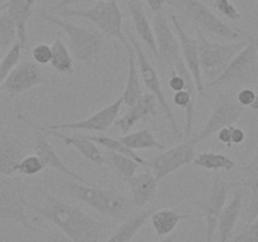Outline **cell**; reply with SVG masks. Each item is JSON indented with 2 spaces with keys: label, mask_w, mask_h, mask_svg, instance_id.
I'll return each mask as SVG.
<instances>
[{
  "label": "cell",
  "mask_w": 258,
  "mask_h": 242,
  "mask_svg": "<svg viewBox=\"0 0 258 242\" xmlns=\"http://www.w3.org/2000/svg\"><path fill=\"white\" fill-rule=\"evenodd\" d=\"M37 191L43 198V204L28 203V208L42 216L60 229L71 242H100L103 233V223L88 216L78 207L60 201L37 184Z\"/></svg>",
  "instance_id": "1"
},
{
  "label": "cell",
  "mask_w": 258,
  "mask_h": 242,
  "mask_svg": "<svg viewBox=\"0 0 258 242\" xmlns=\"http://www.w3.org/2000/svg\"><path fill=\"white\" fill-rule=\"evenodd\" d=\"M60 182V188L67 196L87 204L103 216L126 221L135 214L131 199L113 187L98 188L95 184H83L70 178Z\"/></svg>",
  "instance_id": "2"
},
{
  "label": "cell",
  "mask_w": 258,
  "mask_h": 242,
  "mask_svg": "<svg viewBox=\"0 0 258 242\" xmlns=\"http://www.w3.org/2000/svg\"><path fill=\"white\" fill-rule=\"evenodd\" d=\"M58 17L82 18V19L88 20V22L93 23L106 37L121 43L126 48V50L131 48V44L128 43L122 29L123 14L118 7L117 0H112V2L98 0L96 4H93L91 8H87V9L64 8V9L59 10Z\"/></svg>",
  "instance_id": "3"
},
{
  "label": "cell",
  "mask_w": 258,
  "mask_h": 242,
  "mask_svg": "<svg viewBox=\"0 0 258 242\" xmlns=\"http://www.w3.org/2000/svg\"><path fill=\"white\" fill-rule=\"evenodd\" d=\"M39 18L55 25L67 34L70 40V52L77 60L91 62L100 55L103 47V35L101 32L92 28L81 27L68 19H63L43 10L39 13Z\"/></svg>",
  "instance_id": "4"
},
{
  "label": "cell",
  "mask_w": 258,
  "mask_h": 242,
  "mask_svg": "<svg viewBox=\"0 0 258 242\" xmlns=\"http://www.w3.org/2000/svg\"><path fill=\"white\" fill-rule=\"evenodd\" d=\"M197 30V39H198V57L199 67L202 75L206 76L209 82L216 80L222 75L227 66L229 65L234 55L243 49L248 43L246 34L244 39L238 42L219 43L208 39L203 32L198 28Z\"/></svg>",
  "instance_id": "5"
},
{
  "label": "cell",
  "mask_w": 258,
  "mask_h": 242,
  "mask_svg": "<svg viewBox=\"0 0 258 242\" xmlns=\"http://www.w3.org/2000/svg\"><path fill=\"white\" fill-rule=\"evenodd\" d=\"M166 3L178 9L203 33H209L229 42H238L244 37L238 29H233L222 22L202 0H168Z\"/></svg>",
  "instance_id": "6"
},
{
  "label": "cell",
  "mask_w": 258,
  "mask_h": 242,
  "mask_svg": "<svg viewBox=\"0 0 258 242\" xmlns=\"http://www.w3.org/2000/svg\"><path fill=\"white\" fill-rule=\"evenodd\" d=\"M27 184L19 178L0 175V221H14L35 232L27 216Z\"/></svg>",
  "instance_id": "7"
},
{
  "label": "cell",
  "mask_w": 258,
  "mask_h": 242,
  "mask_svg": "<svg viewBox=\"0 0 258 242\" xmlns=\"http://www.w3.org/2000/svg\"><path fill=\"white\" fill-rule=\"evenodd\" d=\"M248 43L229 62L219 77L208 82L209 87L221 85L246 86L258 83V49L254 38L246 35Z\"/></svg>",
  "instance_id": "8"
},
{
  "label": "cell",
  "mask_w": 258,
  "mask_h": 242,
  "mask_svg": "<svg viewBox=\"0 0 258 242\" xmlns=\"http://www.w3.org/2000/svg\"><path fill=\"white\" fill-rule=\"evenodd\" d=\"M127 38L128 43L131 44L133 47L134 53H135V57H136V63H138V68H139V72H140V78L143 80L144 85L146 86L150 93H153L154 96L156 97L159 103V107L163 110V112L165 113L166 118L169 121V125L170 128L173 129V133L176 138H180L181 133H180V129H179L178 123L175 121V117H174V112L171 110L170 105H169V101L166 100V96L164 93L163 90V86H161V81L160 77H159L158 72H156L155 67L151 65V62L149 60L148 55H146L145 50H144L143 45L141 43L139 42L138 38L133 34V33H127L126 35Z\"/></svg>",
  "instance_id": "9"
},
{
  "label": "cell",
  "mask_w": 258,
  "mask_h": 242,
  "mask_svg": "<svg viewBox=\"0 0 258 242\" xmlns=\"http://www.w3.org/2000/svg\"><path fill=\"white\" fill-rule=\"evenodd\" d=\"M244 113V107H242L233 96L226 92H219L217 100L214 102L213 110L207 120L206 125L202 129L201 133L196 136L194 141L197 144L202 143L206 139L218 133L221 129L227 126L236 125L239 118Z\"/></svg>",
  "instance_id": "10"
},
{
  "label": "cell",
  "mask_w": 258,
  "mask_h": 242,
  "mask_svg": "<svg viewBox=\"0 0 258 242\" xmlns=\"http://www.w3.org/2000/svg\"><path fill=\"white\" fill-rule=\"evenodd\" d=\"M196 145L194 139H188L158 155L146 159V168L154 174L156 180L160 182L169 174L193 161L196 158Z\"/></svg>",
  "instance_id": "11"
},
{
  "label": "cell",
  "mask_w": 258,
  "mask_h": 242,
  "mask_svg": "<svg viewBox=\"0 0 258 242\" xmlns=\"http://www.w3.org/2000/svg\"><path fill=\"white\" fill-rule=\"evenodd\" d=\"M169 15L165 9L155 13L153 20V30L158 47V62L161 70L169 71L181 58L180 45L175 32L171 29Z\"/></svg>",
  "instance_id": "12"
},
{
  "label": "cell",
  "mask_w": 258,
  "mask_h": 242,
  "mask_svg": "<svg viewBox=\"0 0 258 242\" xmlns=\"http://www.w3.org/2000/svg\"><path fill=\"white\" fill-rule=\"evenodd\" d=\"M233 184L227 182L222 176L217 174L213 179V184L211 187L206 201L201 204L204 219H206V242L213 241L214 233L217 231L218 217L226 204L227 196L231 191Z\"/></svg>",
  "instance_id": "13"
},
{
  "label": "cell",
  "mask_w": 258,
  "mask_h": 242,
  "mask_svg": "<svg viewBox=\"0 0 258 242\" xmlns=\"http://www.w3.org/2000/svg\"><path fill=\"white\" fill-rule=\"evenodd\" d=\"M43 83H47V81L43 77L39 65L33 60H23L0 83V91L14 97Z\"/></svg>",
  "instance_id": "14"
},
{
  "label": "cell",
  "mask_w": 258,
  "mask_h": 242,
  "mask_svg": "<svg viewBox=\"0 0 258 242\" xmlns=\"http://www.w3.org/2000/svg\"><path fill=\"white\" fill-rule=\"evenodd\" d=\"M18 117L22 121H24L28 126L30 128H34L40 130L42 133H44L45 135L54 136V138L60 139L66 145H71L72 148H75L83 158H86L87 160H90L91 163H93L95 165H103L105 164V159H103L102 151L97 148L93 141H91L90 139L86 138L85 134H78L76 133L75 135H67V134L60 133V130H53V129L45 128V126L39 125L35 121L30 120L28 116L22 115V113H18Z\"/></svg>",
  "instance_id": "15"
},
{
  "label": "cell",
  "mask_w": 258,
  "mask_h": 242,
  "mask_svg": "<svg viewBox=\"0 0 258 242\" xmlns=\"http://www.w3.org/2000/svg\"><path fill=\"white\" fill-rule=\"evenodd\" d=\"M122 97H118L110 105L105 106L98 110L90 117L83 120L75 121L68 124H54L50 125L49 129L53 130H72V131H93V133H103L107 130L111 125L115 124L120 113L121 106H122Z\"/></svg>",
  "instance_id": "16"
},
{
  "label": "cell",
  "mask_w": 258,
  "mask_h": 242,
  "mask_svg": "<svg viewBox=\"0 0 258 242\" xmlns=\"http://www.w3.org/2000/svg\"><path fill=\"white\" fill-rule=\"evenodd\" d=\"M169 19H170L171 24H173L174 32H175L176 38H178L179 40L181 58H183L186 68H188L191 77H193L197 91L203 95L204 83H203V80H202L201 67H199L198 39H197V38H191L190 35L185 32V29L181 27V24L179 23L178 18H176L175 14H174V12L169 13Z\"/></svg>",
  "instance_id": "17"
},
{
  "label": "cell",
  "mask_w": 258,
  "mask_h": 242,
  "mask_svg": "<svg viewBox=\"0 0 258 242\" xmlns=\"http://www.w3.org/2000/svg\"><path fill=\"white\" fill-rule=\"evenodd\" d=\"M34 131L35 135V145H34V151L35 155H38L40 158V160L45 164V166H49V168L54 169L58 173L63 174L66 178L75 179V180L80 182L83 184H93L91 182H88L87 179H85L83 176H81L80 174L75 173L72 169L68 168L64 164V161L59 158L55 150L53 149L52 144H50L48 135H45L44 133H42L38 129L32 128Z\"/></svg>",
  "instance_id": "18"
},
{
  "label": "cell",
  "mask_w": 258,
  "mask_h": 242,
  "mask_svg": "<svg viewBox=\"0 0 258 242\" xmlns=\"http://www.w3.org/2000/svg\"><path fill=\"white\" fill-rule=\"evenodd\" d=\"M158 108L159 103L155 96L153 93H145L133 106H130L125 115L115 121V125L120 129L122 135H125L139 121H146L151 116H155L158 113Z\"/></svg>",
  "instance_id": "19"
},
{
  "label": "cell",
  "mask_w": 258,
  "mask_h": 242,
  "mask_svg": "<svg viewBox=\"0 0 258 242\" xmlns=\"http://www.w3.org/2000/svg\"><path fill=\"white\" fill-rule=\"evenodd\" d=\"M126 182L131 192V202L138 208L146 206L155 198L159 182L150 170L135 174Z\"/></svg>",
  "instance_id": "20"
},
{
  "label": "cell",
  "mask_w": 258,
  "mask_h": 242,
  "mask_svg": "<svg viewBox=\"0 0 258 242\" xmlns=\"http://www.w3.org/2000/svg\"><path fill=\"white\" fill-rule=\"evenodd\" d=\"M34 3L32 0H8L0 7V12L5 10L14 22L17 28V40L20 45L27 48L28 40V22H29L32 8Z\"/></svg>",
  "instance_id": "21"
},
{
  "label": "cell",
  "mask_w": 258,
  "mask_h": 242,
  "mask_svg": "<svg viewBox=\"0 0 258 242\" xmlns=\"http://www.w3.org/2000/svg\"><path fill=\"white\" fill-rule=\"evenodd\" d=\"M126 5H127L131 18H133L136 33H138V35L140 37V39L145 43L148 49L151 50V53H153V54L155 55L156 59H158L159 53L158 47H156L153 25L149 22V18L148 15H146L145 10H144L141 0H127V2H126Z\"/></svg>",
  "instance_id": "22"
},
{
  "label": "cell",
  "mask_w": 258,
  "mask_h": 242,
  "mask_svg": "<svg viewBox=\"0 0 258 242\" xmlns=\"http://www.w3.org/2000/svg\"><path fill=\"white\" fill-rule=\"evenodd\" d=\"M24 155L25 149L19 140L9 136L0 139V175L14 176Z\"/></svg>",
  "instance_id": "23"
},
{
  "label": "cell",
  "mask_w": 258,
  "mask_h": 242,
  "mask_svg": "<svg viewBox=\"0 0 258 242\" xmlns=\"http://www.w3.org/2000/svg\"><path fill=\"white\" fill-rule=\"evenodd\" d=\"M242 206H243V199H242L241 192H236L232 197L231 202L223 207L221 214L218 217V237L219 242H228L233 234V229L238 221L239 213H241Z\"/></svg>",
  "instance_id": "24"
},
{
  "label": "cell",
  "mask_w": 258,
  "mask_h": 242,
  "mask_svg": "<svg viewBox=\"0 0 258 242\" xmlns=\"http://www.w3.org/2000/svg\"><path fill=\"white\" fill-rule=\"evenodd\" d=\"M242 184L251 192L247 209V226L258 217V150L248 164L242 168Z\"/></svg>",
  "instance_id": "25"
},
{
  "label": "cell",
  "mask_w": 258,
  "mask_h": 242,
  "mask_svg": "<svg viewBox=\"0 0 258 242\" xmlns=\"http://www.w3.org/2000/svg\"><path fill=\"white\" fill-rule=\"evenodd\" d=\"M105 164L122 180H128L131 176H134L138 171L140 164L134 160L130 156L115 151L105 150L102 151Z\"/></svg>",
  "instance_id": "26"
},
{
  "label": "cell",
  "mask_w": 258,
  "mask_h": 242,
  "mask_svg": "<svg viewBox=\"0 0 258 242\" xmlns=\"http://www.w3.org/2000/svg\"><path fill=\"white\" fill-rule=\"evenodd\" d=\"M128 52V71H127V81H126L125 90L122 95V103L126 106H133L139 98L143 96V90H141L140 75H139L138 63H136L135 53H134L133 47L127 49Z\"/></svg>",
  "instance_id": "27"
},
{
  "label": "cell",
  "mask_w": 258,
  "mask_h": 242,
  "mask_svg": "<svg viewBox=\"0 0 258 242\" xmlns=\"http://www.w3.org/2000/svg\"><path fill=\"white\" fill-rule=\"evenodd\" d=\"M188 218V214H181L174 209L169 208L155 209L150 216L151 224H153L154 229L159 237L169 236L175 229V227L180 223V221Z\"/></svg>",
  "instance_id": "28"
},
{
  "label": "cell",
  "mask_w": 258,
  "mask_h": 242,
  "mask_svg": "<svg viewBox=\"0 0 258 242\" xmlns=\"http://www.w3.org/2000/svg\"><path fill=\"white\" fill-rule=\"evenodd\" d=\"M154 211H155L154 208L145 209V211H141L131 216L130 218L123 221V223L116 229L115 233L106 242H130L133 237L140 231L141 227L146 223V221L150 218Z\"/></svg>",
  "instance_id": "29"
},
{
  "label": "cell",
  "mask_w": 258,
  "mask_h": 242,
  "mask_svg": "<svg viewBox=\"0 0 258 242\" xmlns=\"http://www.w3.org/2000/svg\"><path fill=\"white\" fill-rule=\"evenodd\" d=\"M118 139L134 151L144 150V149H158V150L165 149V146L156 139L155 134L149 128H144L135 133H127Z\"/></svg>",
  "instance_id": "30"
},
{
  "label": "cell",
  "mask_w": 258,
  "mask_h": 242,
  "mask_svg": "<svg viewBox=\"0 0 258 242\" xmlns=\"http://www.w3.org/2000/svg\"><path fill=\"white\" fill-rule=\"evenodd\" d=\"M50 49H52V57H50L49 62L50 66L57 72L64 73V75H72L73 70H75L72 54H71L70 49L63 43L62 38L59 35L55 38L53 44L50 45Z\"/></svg>",
  "instance_id": "31"
},
{
  "label": "cell",
  "mask_w": 258,
  "mask_h": 242,
  "mask_svg": "<svg viewBox=\"0 0 258 242\" xmlns=\"http://www.w3.org/2000/svg\"><path fill=\"white\" fill-rule=\"evenodd\" d=\"M191 163H193L194 165L199 166V168L213 171H231L232 169L236 168L234 160H232L228 156L223 155V154L214 153V151H203V153H201L199 155H197Z\"/></svg>",
  "instance_id": "32"
},
{
  "label": "cell",
  "mask_w": 258,
  "mask_h": 242,
  "mask_svg": "<svg viewBox=\"0 0 258 242\" xmlns=\"http://www.w3.org/2000/svg\"><path fill=\"white\" fill-rule=\"evenodd\" d=\"M86 138L90 139L91 141L96 144V145H100L102 146L105 150H110V151H115V153H121V154H125V155L130 156L133 158L134 160L138 161L140 165L146 166V159L141 158L136 151L131 150L130 148L125 145L120 139H116V138H111V136L107 135H102V134H98V135H88V134H85Z\"/></svg>",
  "instance_id": "33"
},
{
  "label": "cell",
  "mask_w": 258,
  "mask_h": 242,
  "mask_svg": "<svg viewBox=\"0 0 258 242\" xmlns=\"http://www.w3.org/2000/svg\"><path fill=\"white\" fill-rule=\"evenodd\" d=\"M22 49L23 47L18 40H15L12 44L10 49L5 53L4 57L0 59V83L7 78V76L14 70L20 62V57H22Z\"/></svg>",
  "instance_id": "34"
},
{
  "label": "cell",
  "mask_w": 258,
  "mask_h": 242,
  "mask_svg": "<svg viewBox=\"0 0 258 242\" xmlns=\"http://www.w3.org/2000/svg\"><path fill=\"white\" fill-rule=\"evenodd\" d=\"M17 40V28L5 10L0 12V48H7Z\"/></svg>",
  "instance_id": "35"
},
{
  "label": "cell",
  "mask_w": 258,
  "mask_h": 242,
  "mask_svg": "<svg viewBox=\"0 0 258 242\" xmlns=\"http://www.w3.org/2000/svg\"><path fill=\"white\" fill-rule=\"evenodd\" d=\"M44 168H47V166H45V164L40 160V158L38 155L24 156V158L20 160V163L18 164L17 174L33 176L39 174Z\"/></svg>",
  "instance_id": "36"
},
{
  "label": "cell",
  "mask_w": 258,
  "mask_h": 242,
  "mask_svg": "<svg viewBox=\"0 0 258 242\" xmlns=\"http://www.w3.org/2000/svg\"><path fill=\"white\" fill-rule=\"evenodd\" d=\"M212 3H213V7L221 14H223L224 17L228 18L232 22H238L242 18L241 12L232 4L231 0H212Z\"/></svg>",
  "instance_id": "37"
},
{
  "label": "cell",
  "mask_w": 258,
  "mask_h": 242,
  "mask_svg": "<svg viewBox=\"0 0 258 242\" xmlns=\"http://www.w3.org/2000/svg\"><path fill=\"white\" fill-rule=\"evenodd\" d=\"M228 242H258V218L248 224L247 228L241 233L231 237Z\"/></svg>",
  "instance_id": "38"
},
{
  "label": "cell",
  "mask_w": 258,
  "mask_h": 242,
  "mask_svg": "<svg viewBox=\"0 0 258 242\" xmlns=\"http://www.w3.org/2000/svg\"><path fill=\"white\" fill-rule=\"evenodd\" d=\"M32 57L33 60L38 63V65H48L50 62V57H52L50 45L45 44V43L37 44L32 49Z\"/></svg>",
  "instance_id": "39"
},
{
  "label": "cell",
  "mask_w": 258,
  "mask_h": 242,
  "mask_svg": "<svg viewBox=\"0 0 258 242\" xmlns=\"http://www.w3.org/2000/svg\"><path fill=\"white\" fill-rule=\"evenodd\" d=\"M256 97H257L256 91L252 90V88L244 87V88H242L238 93H237L236 100H237V102L242 106V107L246 108V107H251V106L253 105V102L256 101Z\"/></svg>",
  "instance_id": "40"
},
{
  "label": "cell",
  "mask_w": 258,
  "mask_h": 242,
  "mask_svg": "<svg viewBox=\"0 0 258 242\" xmlns=\"http://www.w3.org/2000/svg\"><path fill=\"white\" fill-rule=\"evenodd\" d=\"M246 139V133L242 130L241 128H237L236 125L231 126V140H232V145H239L242 144Z\"/></svg>",
  "instance_id": "41"
},
{
  "label": "cell",
  "mask_w": 258,
  "mask_h": 242,
  "mask_svg": "<svg viewBox=\"0 0 258 242\" xmlns=\"http://www.w3.org/2000/svg\"><path fill=\"white\" fill-rule=\"evenodd\" d=\"M231 126H227V128L221 129V130H219L218 133H217V135H218V140L221 141L222 144H224V145H226V146H228V148H231V146H232Z\"/></svg>",
  "instance_id": "42"
},
{
  "label": "cell",
  "mask_w": 258,
  "mask_h": 242,
  "mask_svg": "<svg viewBox=\"0 0 258 242\" xmlns=\"http://www.w3.org/2000/svg\"><path fill=\"white\" fill-rule=\"evenodd\" d=\"M141 2L145 3V4L148 5V7L150 8L154 13H156V12H159V10L164 9V5L166 4V2H168V0H141Z\"/></svg>",
  "instance_id": "43"
},
{
  "label": "cell",
  "mask_w": 258,
  "mask_h": 242,
  "mask_svg": "<svg viewBox=\"0 0 258 242\" xmlns=\"http://www.w3.org/2000/svg\"><path fill=\"white\" fill-rule=\"evenodd\" d=\"M78 2H82V0H59L57 4L50 8V10H53V12H55V10H62L64 8H70L71 5L76 4Z\"/></svg>",
  "instance_id": "44"
},
{
  "label": "cell",
  "mask_w": 258,
  "mask_h": 242,
  "mask_svg": "<svg viewBox=\"0 0 258 242\" xmlns=\"http://www.w3.org/2000/svg\"><path fill=\"white\" fill-rule=\"evenodd\" d=\"M176 237H178V233H170L164 239H160V241H155V242H174L176 239Z\"/></svg>",
  "instance_id": "45"
},
{
  "label": "cell",
  "mask_w": 258,
  "mask_h": 242,
  "mask_svg": "<svg viewBox=\"0 0 258 242\" xmlns=\"http://www.w3.org/2000/svg\"><path fill=\"white\" fill-rule=\"evenodd\" d=\"M251 108L253 111H258V95H257V97H256V101H254V102H253V105L251 106Z\"/></svg>",
  "instance_id": "46"
},
{
  "label": "cell",
  "mask_w": 258,
  "mask_h": 242,
  "mask_svg": "<svg viewBox=\"0 0 258 242\" xmlns=\"http://www.w3.org/2000/svg\"><path fill=\"white\" fill-rule=\"evenodd\" d=\"M7 2H8V0H0V7H2V5L4 4V3H7Z\"/></svg>",
  "instance_id": "47"
},
{
  "label": "cell",
  "mask_w": 258,
  "mask_h": 242,
  "mask_svg": "<svg viewBox=\"0 0 258 242\" xmlns=\"http://www.w3.org/2000/svg\"><path fill=\"white\" fill-rule=\"evenodd\" d=\"M254 43H256V47H257V49H258V38H256V39H254Z\"/></svg>",
  "instance_id": "48"
},
{
  "label": "cell",
  "mask_w": 258,
  "mask_h": 242,
  "mask_svg": "<svg viewBox=\"0 0 258 242\" xmlns=\"http://www.w3.org/2000/svg\"><path fill=\"white\" fill-rule=\"evenodd\" d=\"M102 2H112V0H102Z\"/></svg>",
  "instance_id": "49"
},
{
  "label": "cell",
  "mask_w": 258,
  "mask_h": 242,
  "mask_svg": "<svg viewBox=\"0 0 258 242\" xmlns=\"http://www.w3.org/2000/svg\"><path fill=\"white\" fill-rule=\"evenodd\" d=\"M32 2H33V3H35V2H37V0H32Z\"/></svg>",
  "instance_id": "50"
},
{
  "label": "cell",
  "mask_w": 258,
  "mask_h": 242,
  "mask_svg": "<svg viewBox=\"0 0 258 242\" xmlns=\"http://www.w3.org/2000/svg\"><path fill=\"white\" fill-rule=\"evenodd\" d=\"M254 2H256V3H257V4H258V0H254Z\"/></svg>",
  "instance_id": "51"
},
{
  "label": "cell",
  "mask_w": 258,
  "mask_h": 242,
  "mask_svg": "<svg viewBox=\"0 0 258 242\" xmlns=\"http://www.w3.org/2000/svg\"><path fill=\"white\" fill-rule=\"evenodd\" d=\"M0 59H2V58H0Z\"/></svg>",
  "instance_id": "52"
},
{
  "label": "cell",
  "mask_w": 258,
  "mask_h": 242,
  "mask_svg": "<svg viewBox=\"0 0 258 242\" xmlns=\"http://www.w3.org/2000/svg\"><path fill=\"white\" fill-rule=\"evenodd\" d=\"M257 218H258V217H257Z\"/></svg>",
  "instance_id": "53"
}]
</instances>
